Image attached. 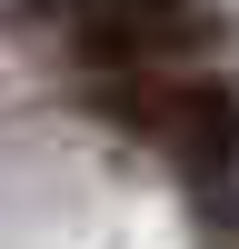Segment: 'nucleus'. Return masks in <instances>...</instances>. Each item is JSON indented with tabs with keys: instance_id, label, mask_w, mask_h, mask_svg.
Instances as JSON below:
<instances>
[{
	"instance_id": "nucleus-1",
	"label": "nucleus",
	"mask_w": 239,
	"mask_h": 249,
	"mask_svg": "<svg viewBox=\"0 0 239 249\" xmlns=\"http://www.w3.org/2000/svg\"><path fill=\"white\" fill-rule=\"evenodd\" d=\"M110 110L130 120L150 150H170L179 170H199V179H219L239 160V100L219 90V80L159 70V80H139V90H110Z\"/></svg>"
},
{
	"instance_id": "nucleus-2",
	"label": "nucleus",
	"mask_w": 239,
	"mask_h": 249,
	"mask_svg": "<svg viewBox=\"0 0 239 249\" xmlns=\"http://www.w3.org/2000/svg\"><path fill=\"white\" fill-rule=\"evenodd\" d=\"M60 20H80V40H90L100 60H159L179 50V40H199L189 0H50Z\"/></svg>"
}]
</instances>
